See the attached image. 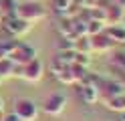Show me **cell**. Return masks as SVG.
Returning a JSON list of instances; mask_svg holds the SVG:
<instances>
[{
	"label": "cell",
	"instance_id": "1",
	"mask_svg": "<svg viewBox=\"0 0 125 121\" xmlns=\"http://www.w3.org/2000/svg\"><path fill=\"white\" fill-rule=\"evenodd\" d=\"M14 14H16L18 18L32 24V22H38V20H42L46 16V8L41 2H20L16 6V12Z\"/></svg>",
	"mask_w": 125,
	"mask_h": 121
},
{
	"label": "cell",
	"instance_id": "2",
	"mask_svg": "<svg viewBox=\"0 0 125 121\" xmlns=\"http://www.w3.org/2000/svg\"><path fill=\"white\" fill-rule=\"evenodd\" d=\"M16 115L20 117V121H36L38 119V105L28 99V97H20V99L14 101V109Z\"/></svg>",
	"mask_w": 125,
	"mask_h": 121
},
{
	"label": "cell",
	"instance_id": "3",
	"mask_svg": "<svg viewBox=\"0 0 125 121\" xmlns=\"http://www.w3.org/2000/svg\"><path fill=\"white\" fill-rule=\"evenodd\" d=\"M0 24L4 26L6 34H8L10 38H20V36H24L26 32L30 30V26H32L30 22H26V20L18 18L16 14H14V16H6V18L0 22Z\"/></svg>",
	"mask_w": 125,
	"mask_h": 121
},
{
	"label": "cell",
	"instance_id": "4",
	"mask_svg": "<svg viewBox=\"0 0 125 121\" xmlns=\"http://www.w3.org/2000/svg\"><path fill=\"white\" fill-rule=\"evenodd\" d=\"M42 75H44V67H42L41 59H36V56L32 61L24 63L22 69H20V79L28 81V83H38V81L42 79Z\"/></svg>",
	"mask_w": 125,
	"mask_h": 121
},
{
	"label": "cell",
	"instance_id": "5",
	"mask_svg": "<svg viewBox=\"0 0 125 121\" xmlns=\"http://www.w3.org/2000/svg\"><path fill=\"white\" fill-rule=\"evenodd\" d=\"M34 56H36V51L30 44L20 43V40H14V46H12V51L8 55V59L14 61V63H18V65H24L28 61H32Z\"/></svg>",
	"mask_w": 125,
	"mask_h": 121
},
{
	"label": "cell",
	"instance_id": "6",
	"mask_svg": "<svg viewBox=\"0 0 125 121\" xmlns=\"http://www.w3.org/2000/svg\"><path fill=\"white\" fill-rule=\"evenodd\" d=\"M67 107V97L62 93H54L51 97H46V101L42 103V111L46 113V115H61L62 111H65Z\"/></svg>",
	"mask_w": 125,
	"mask_h": 121
},
{
	"label": "cell",
	"instance_id": "7",
	"mask_svg": "<svg viewBox=\"0 0 125 121\" xmlns=\"http://www.w3.org/2000/svg\"><path fill=\"white\" fill-rule=\"evenodd\" d=\"M20 69H22V65L10 61L8 56L0 59V81L8 79V77H20Z\"/></svg>",
	"mask_w": 125,
	"mask_h": 121
},
{
	"label": "cell",
	"instance_id": "8",
	"mask_svg": "<svg viewBox=\"0 0 125 121\" xmlns=\"http://www.w3.org/2000/svg\"><path fill=\"white\" fill-rule=\"evenodd\" d=\"M79 95H81V99H83L85 103H95V101L99 99V91H97V87H95V85H89L87 81H85V85H81Z\"/></svg>",
	"mask_w": 125,
	"mask_h": 121
},
{
	"label": "cell",
	"instance_id": "9",
	"mask_svg": "<svg viewBox=\"0 0 125 121\" xmlns=\"http://www.w3.org/2000/svg\"><path fill=\"white\" fill-rule=\"evenodd\" d=\"M115 43L111 38H109L107 34H95L91 40V48H99V51H109Z\"/></svg>",
	"mask_w": 125,
	"mask_h": 121
},
{
	"label": "cell",
	"instance_id": "10",
	"mask_svg": "<svg viewBox=\"0 0 125 121\" xmlns=\"http://www.w3.org/2000/svg\"><path fill=\"white\" fill-rule=\"evenodd\" d=\"M105 34L113 40V43H123L125 40V26H121V24H111L107 30H105Z\"/></svg>",
	"mask_w": 125,
	"mask_h": 121
},
{
	"label": "cell",
	"instance_id": "11",
	"mask_svg": "<svg viewBox=\"0 0 125 121\" xmlns=\"http://www.w3.org/2000/svg\"><path fill=\"white\" fill-rule=\"evenodd\" d=\"M107 107L113 109V111H125V97L123 95H115V97H109L105 99Z\"/></svg>",
	"mask_w": 125,
	"mask_h": 121
},
{
	"label": "cell",
	"instance_id": "12",
	"mask_svg": "<svg viewBox=\"0 0 125 121\" xmlns=\"http://www.w3.org/2000/svg\"><path fill=\"white\" fill-rule=\"evenodd\" d=\"M16 6H18L16 0H0V12L4 14V18H6V16H14Z\"/></svg>",
	"mask_w": 125,
	"mask_h": 121
},
{
	"label": "cell",
	"instance_id": "13",
	"mask_svg": "<svg viewBox=\"0 0 125 121\" xmlns=\"http://www.w3.org/2000/svg\"><path fill=\"white\" fill-rule=\"evenodd\" d=\"M67 65H69V63L62 59V56H59V55H57V56H54V59L51 61V73H52L54 77H59L61 73H62V69L67 67Z\"/></svg>",
	"mask_w": 125,
	"mask_h": 121
},
{
	"label": "cell",
	"instance_id": "14",
	"mask_svg": "<svg viewBox=\"0 0 125 121\" xmlns=\"http://www.w3.org/2000/svg\"><path fill=\"white\" fill-rule=\"evenodd\" d=\"M14 40L16 38H10V40H0V59H6L10 55L12 46H14Z\"/></svg>",
	"mask_w": 125,
	"mask_h": 121
},
{
	"label": "cell",
	"instance_id": "15",
	"mask_svg": "<svg viewBox=\"0 0 125 121\" xmlns=\"http://www.w3.org/2000/svg\"><path fill=\"white\" fill-rule=\"evenodd\" d=\"M2 121H20V117H18L14 111H10V113H6V115H4V119H2Z\"/></svg>",
	"mask_w": 125,
	"mask_h": 121
},
{
	"label": "cell",
	"instance_id": "16",
	"mask_svg": "<svg viewBox=\"0 0 125 121\" xmlns=\"http://www.w3.org/2000/svg\"><path fill=\"white\" fill-rule=\"evenodd\" d=\"M113 2H115L117 6H121V8H125V0H113Z\"/></svg>",
	"mask_w": 125,
	"mask_h": 121
},
{
	"label": "cell",
	"instance_id": "17",
	"mask_svg": "<svg viewBox=\"0 0 125 121\" xmlns=\"http://www.w3.org/2000/svg\"><path fill=\"white\" fill-rule=\"evenodd\" d=\"M119 121H125V111H121V119Z\"/></svg>",
	"mask_w": 125,
	"mask_h": 121
},
{
	"label": "cell",
	"instance_id": "18",
	"mask_svg": "<svg viewBox=\"0 0 125 121\" xmlns=\"http://www.w3.org/2000/svg\"><path fill=\"white\" fill-rule=\"evenodd\" d=\"M2 20H4V14H2V12H0V22H2Z\"/></svg>",
	"mask_w": 125,
	"mask_h": 121
}]
</instances>
